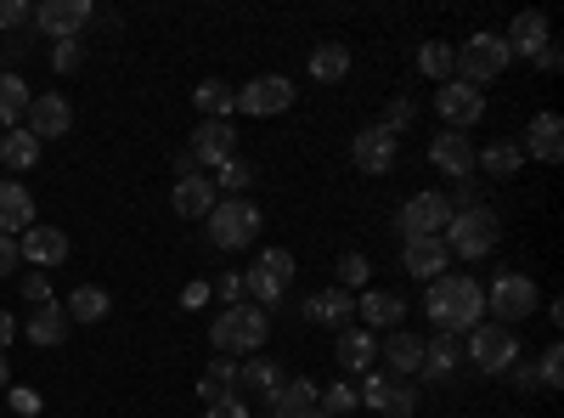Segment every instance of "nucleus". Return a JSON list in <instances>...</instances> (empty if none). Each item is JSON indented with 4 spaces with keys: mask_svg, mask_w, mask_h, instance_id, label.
<instances>
[{
    "mask_svg": "<svg viewBox=\"0 0 564 418\" xmlns=\"http://www.w3.org/2000/svg\"><path fill=\"white\" fill-rule=\"evenodd\" d=\"M502 238V226H497V210L475 204V210H452L446 232H441V244L452 249V260H486Z\"/></svg>",
    "mask_w": 564,
    "mask_h": 418,
    "instance_id": "3",
    "label": "nucleus"
},
{
    "mask_svg": "<svg viewBox=\"0 0 564 418\" xmlns=\"http://www.w3.org/2000/svg\"><path fill=\"white\" fill-rule=\"evenodd\" d=\"M79 63H85V40H79V34H74V40H52V68H57V74H74Z\"/></svg>",
    "mask_w": 564,
    "mask_h": 418,
    "instance_id": "43",
    "label": "nucleus"
},
{
    "mask_svg": "<svg viewBox=\"0 0 564 418\" xmlns=\"http://www.w3.org/2000/svg\"><path fill=\"white\" fill-rule=\"evenodd\" d=\"M29 130L40 136V142L68 136V130H74V103L63 97V90H40V97L29 103Z\"/></svg>",
    "mask_w": 564,
    "mask_h": 418,
    "instance_id": "17",
    "label": "nucleus"
},
{
    "mask_svg": "<svg viewBox=\"0 0 564 418\" xmlns=\"http://www.w3.org/2000/svg\"><path fill=\"white\" fill-rule=\"evenodd\" d=\"M294 79L289 74H254L249 85H238V114L249 119H276V114H289L294 108Z\"/></svg>",
    "mask_w": 564,
    "mask_h": 418,
    "instance_id": "7",
    "label": "nucleus"
},
{
    "mask_svg": "<svg viewBox=\"0 0 564 418\" xmlns=\"http://www.w3.org/2000/svg\"><path fill=\"white\" fill-rule=\"evenodd\" d=\"M305 418H327V412H322V407H311V412H305Z\"/></svg>",
    "mask_w": 564,
    "mask_h": 418,
    "instance_id": "57",
    "label": "nucleus"
},
{
    "mask_svg": "<svg viewBox=\"0 0 564 418\" xmlns=\"http://www.w3.org/2000/svg\"><path fill=\"white\" fill-rule=\"evenodd\" d=\"M282 385H289V374H282V362H271L265 351H254V362H238V396L271 401Z\"/></svg>",
    "mask_w": 564,
    "mask_h": 418,
    "instance_id": "21",
    "label": "nucleus"
},
{
    "mask_svg": "<svg viewBox=\"0 0 564 418\" xmlns=\"http://www.w3.org/2000/svg\"><path fill=\"white\" fill-rule=\"evenodd\" d=\"M231 390H238V362H231V356L209 362L204 379H198V396H204V401H220V396H231Z\"/></svg>",
    "mask_w": 564,
    "mask_h": 418,
    "instance_id": "38",
    "label": "nucleus"
},
{
    "mask_svg": "<svg viewBox=\"0 0 564 418\" xmlns=\"http://www.w3.org/2000/svg\"><path fill=\"white\" fill-rule=\"evenodd\" d=\"M305 317L322 322V329H350V317H356V300L350 289H322V294H305Z\"/></svg>",
    "mask_w": 564,
    "mask_h": 418,
    "instance_id": "24",
    "label": "nucleus"
},
{
    "mask_svg": "<svg viewBox=\"0 0 564 418\" xmlns=\"http://www.w3.org/2000/svg\"><path fill=\"white\" fill-rule=\"evenodd\" d=\"M379 356H384V374L390 379H406V374H417V367H423V340L406 334V329H390V340L379 345Z\"/></svg>",
    "mask_w": 564,
    "mask_h": 418,
    "instance_id": "25",
    "label": "nucleus"
},
{
    "mask_svg": "<svg viewBox=\"0 0 564 418\" xmlns=\"http://www.w3.org/2000/svg\"><path fill=\"white\" fill-rule=\"evenodd\" d=\"M23 266V255H18V238H0V277H12Z\"/></svg>",
    "mask_w": 564,
    "mask_h": 418,
    "instance_id": "53",
    "label": "nucleus"
},
{
    "mask_svg": "<svg viewBox=\"0 0 564 418\" xmlns=\"http://www.w3.org/2000/svg\"><path fill=\"white\" fill-rule=\"evenodd\" d=\"M339 367H345V379L350 374H372V362H379V340H372L367 329H339Z\"/></svg>",
    "mask_w": 564,
    "mask_h": 418,
    "instance_id": "28",
    "label": "nucleus"
},
{
    "mask_svg": "<svg viewBox=\"0 0 564 418\" xmlns=\"http://www.w3.org/2000/svg\"><path fill=\"white\" fill-rule=\"evenodd\" d=\"M23 300L40 311V306H57V294H52V277L45 271H23Z\"/></svg>",
    "mask_w": 564,
    "mask_h": 418,
    "instance_id": "45",
    "label": "nucleus"
},
{
    "mask_svg": "<svg viewBox=\"0 0 564 418\" xmlns=\"http://www.w3.org/2000/svg\"><path fill=\"white\" fill-rule=\"evenodd\" d=\"M361 407H372L379 418H412L417 412V390L406 379H390V374H367L361 385Z\"/></svg>",
    "mask_w": 564,
    "mask_h": 418,
    "instance_id": "12",
    "label": "nucleus"
},
{
    "mask_svg": "<svg viewBox=\"0 0 564 418\" xmlns=\"http://www.w3.org/2000/svg\"><path fill=\"white\" fill-rule=\"evenodd\" d=\"M435 114H441L446 130H463V136H468V130L486 119V90L468 85V79H446V85L435 90Z\"/></svg>",
    "mask_w": 564,
    "mask_h": 418,
    "instance_id": "9",
    "label": "nucleus"
},
{
    "mask_svg": "<svg viewBox=\"0 0 564 418\" xmlns=\"http://www.w3.org/2000/svg\"><path fill=\"white\" fill-rule=\"evenodd\" d=\"M531 367H536V385H542V390H558V385H564V345L553 340V345H547Z\"/></svg>",
    "mask_w": 564,
    "mask_h": 418,
    "instance_id": "41",
    "label": "nucleus"
},
{
    "mask_svg": "<svg viewBox=\"0 0 564 418\" xmlns=\"http://www.w3.org/2000/svg\"><path fill=\"white\" fill-rule=\"evenodd\" d=\"M316 407H322L327 418H345V412H356V407H361V390H356L350 379H339V385H327V390H322V401H316Z\"/></svg>",
    "mask_w": 564,
    "mask_h": 418,
    "instance_id": "40",
    "label": "nucleus"
},
{
    "mask_svg": "<svg viewBox=\"0 0 564 418\" xmlns=\"http://www.w3.org/2000/svg\"><path fill=\"white\" fill-rule=\"evenodd\" d=\"M12 390V362H7V351H0V396Z\"/></svg>",
    "mask_w": 564,
    "mask_h": 418,
    "instance_id": "56",
    "label": "nucleus"
},
{
    "mask_svg": "<svg viewBox=\"0 0 564 418\" xmlns=\"http://www.w3.org/2000/svg\"><path fill=\"white\" fill-rule=\"evenodd\" d=\"M457 362H463L457 334H435V340H423V367H417V374L435 379V385H446V379L457 374Z\"/></svg>",
    "mask_w": 564,
    "mask_h": 418,
    "instance_id": "27",
    "label": "nucleus"
},
{
    "mask_svg": "<svg viewBox=\"0 0 564 418\" xmlns=\"http://www.w3.org/2000/svg\"><path fill=\"white\" fill-rule=\"evenodd\" d=\"M423 311H430L435 334H475L486 322V289L468 271H441L435 283H423Z\"/></svg>",
    "mask_w": 564,
    "mask_h": 418,
    "instance_id": "1",
    "label": "nucleus"
},
{
    "mask_svg": "<svg viewBox=\"0 0 564 418\" xmlns=\"http://www.w3.org/2000/svg\"><path fill=\"white\" fill-rule=\"evenodd\" d=\"M68 329H74V322H68V311L63 306H40L34 317H29V345H40V351H57L63 340H68Z\"/></svg>",
    "mask_w": 564,
    "mask_h": 418,
    "instance_id": "31",
    "label": "nucleus"
},
{
    "mask_svg": "<svg viewBox=\"0 0 564 418\" xmlns=\"http://www.w3.org/2000/svg\"><path fill=\"white\" fill-rule=\"evenodd\" d=\"M34 226V193L23 181H0V238H23Z\"/></svg>",
    "mask_w": 564,
    "mask_h": 418,
    "instance_id": "22",
    "label": "nucleus"
},
{
    "mask_svg": "<svg viewBox=\"0 0 564 418\" xmlns=\"http://www.w3.org/2000/svg\"><path fill=\"white\" fill-rule=\"evenodd\" d=\"M204 418H249V396H238V390H231V396L209 401V407H204Z\"/></svg>",
    "mask_w": 564,
    "mask_h": 418,
    "instance_id": "47",
    "label": "nucleus"
},
{
    "mask_svg": "<svg viewBox=\"0 0 564 418\" xmlns=\"http://www.w3.org/2000/svg\"><path fill=\"white\" fill-rule=\"evenodd\" d=\"M186 153L198 159V170L231 164V159H238V125H231V119H204L193 130V142H186Z\"/></svg>",
    "mask_w": 564,
    "mask_h": 418,
    "instance_id": "13",
    "label": "nucleus"
},
{
    "mask_svg": "<svg viewBox=\"0 0 564 418\" xmlns=\"http://www.w3.org/2000/svg\"><path fill=\"white\" fill-rule=\"evenodd\" d=\"M520 153L536 159V164H558V159H564V119H558L553 108L531 114V125H525V136H520Z\"/></svg>",
    "mask_w": 564,
    "mask_h": 418,
    "instance_id": "14",
    "label": "nucleus"
},
{
    "mask_svg": "<svg viewBox=\"0 0 564 418\" xmlns=\"http://www.w3.org/2000/svg\"><path fill=\"white\" fill-rule=\"evenodd\" d=\"M508 63H513L508 40L491 34V29H480V34H468V40L457 45V74H452V79H468V85H480V90H486Z\"/></svg>",
    "mask_w": 564,
    "mask_h": 418,
    "instance_id": "4",
    "label": "nucleus"
},
{
    "mask_svg": "<svg viewBox=\"0 0 564 418\" xmlns=\"http://www.w3.org/2000/svg\"><path fill=\"white\" fill-rule=\"evenodd\" d=\"M215 294H220V306H243V271H226L215 283Z\"/></svg>",
    "mask_w": 564,
    "mask_h": 418,
    "instance_id": "49",
    "label": "nucleus"
},
{
    "mask_svg": "<svg viewBox=\"0 0 564 418\" xmlns=\"http://www.w3.org/2000/svg\"><path fill=\"white\" fill-rule=\"evenodd\" d=\"M334 271H339V289H367V277H372V266H367V255H356V249H345Z\"/></svg>",
    "mask_w": 564,
    "mask_h": 418,
    "instance_id": "42",
    "label": "nucleus"
},
{
    "mask_svg": "<svg viewBox=\"0 0 564 418\" xmlns=\"http://www.w3.org/2000/svg\"><path fill=\"white\" fill-rule=\"evenodd\" d=\"M508 379H513V390H536V367H531V362L520 356V362L508 367Z\"/></svg>",
    "mask_w": 564,
    "mask_h": 418,
    "instance_id": "52",
    "label": "nucleus"
},
{
    "mask_svg": "<svg viewBox=\"0 0 564 418\" xmlns=\"http://www.w3.org/2000/svg\"><path fill=\"white\" fill-rule=\"evenodd\" d=\"M412 119H417L412 97H390V108H384V119H379V125H384L390 136H406V130H412Z\"/></svg>",
    "mask_w": 564,
    "mask_h": 418,
    "instance_id": "44",
    "label": "nucleus"
},
{
    "mask_svg": "<svg viewBox=\"0 0 564 418\" xmlns=\"http://www.w3.org/2000/svg\"><path fill=\"white\" fill-rule=\"evenodd\" d=\"M502 40H508V52H513V57H536L542 45L553 40V29H547V12H520V18L508 23V34H502Z\"/></svg>",
    "mask_w": 564,
    "mask_h": 418,
    "instance_id": "26",
    "label": "nucleus"
},
{
    "mask_svg": "<svg viewBox=\"0 0 564 418\" xmlns=\"http://www.w3.org/2000/svg\"><path fill=\"white\" fill-rule=\"evenodd\" d=\"M305 68H311L316 85H339V79H350V45H345V40H322Z\"/></svg>",
    "mask_w": 564,
    "mask_h": 418,
    "instance_id": "29",
    "label": "nucleus"
},
{
    "mask_svg": "<svg viewBox=\"0 0 564 418\" xmlns=\"http://www.w3.org/2000/svg\"><path fill=\"white\" fill-rule=\"evenodd\" d=\"M395 159H401V136H390L384 125H361V130L350 136V164H356L361 175H390Z\"/></svg>",
    "mask_w": 564,
    "mask_h": 418,
    "instance_id": "10",
    "label": "nucleus"
},
{
    "mask_svg": "<svg viewBox=\"0 0 564 418\" xmlns=\"http://www.w3.org/2000/svg\"><path fill=\"white\" fill-rule=\"evenodd\" d=\"M531 63H536L542 74H558V68H564V52H558V40H547V45H542V52L531 57Z\"/></svg>",
    "mask_w": 564,
    "mask_h": 418,
    "instance_id": "51",
    "label": "nucleus"
},
{
    "mask_svg": "<svg viewBox=\"0 0 564 418\" xmlns=\"http://www.w3.org/2000/svg\"><path fill=\"white\" fill-rule=\"evenodd\" d=\"M417 74H423V79H435V85H446V79L457 74V45H446V40H423V45H417Z\"/></svg>",
    "mask_w": 564,
    "mask_h": 418,
    "instance_id": "35",
    "label": "nucleus"
},
{
    "mask_svg": "<svg viewBox=\"0 0 564 418\" xmlns=\"http://www.w3.org/2000/svg\"><path fill=\"white\" fill-rule=\"evenodd\" d=\"M316 401H322V390H316L311 379H289V385H282L265 407H271V418H305Z\"/></svg>",
    "mask_w": 564,
    "mask_h": 418,
    "instance_id": "33",
    "label": "nucleus"
},
{
    "mask_svg": "<svg viewBox=\"0 0 564 418\" xmlns=\"http://www.w3.org/2000/svg\"><path fill=\"white\" fill-rule=\"evenodd\" d=\"M486 306H491V317L502 322V329H513V322H525V317H536L542 294H536V283H531L525 271H502L497 283L486 289Z\"/></svg>",
    "mask_w": 564,
    "mask_h": 418,
    "instance_id": "6",
    "label": "nucleus"
},
{
    "mask_svg": "<svg viewBox=\"0 0 564 418\" xmlns=\"http://www.w3.org/2000/svg\"><path fill=\"white\" fill-rule=\"evenodd\" d=\"M40 148H45V142H40L29 125L7 130V136H0V170H18V175L34 170V164H40Z\"/></svg>",
    "mask_w": 564,
    "mask_h": 418,
    "instance_id": "30",
    "label": "nucleus"
},
{
    "mask_svg": "<svg viewBox=\"0 0 564 418\" xmlns=\"http://www.w3.org/2000/svg\"><path fill=\"white\" fill-rule=\"evenodd\" d=\"M446 221H452V204H446V193H412V199L401 204V215H395L401 238H441V232H446Z\"/></svg>",
    "mask_w": 564,
    "mask_h": 418,
    "instance_id": "11",
    "label": "nucleus"
},
{
    "mask_svg": "<svg viewBox=\"0 0 564 418\" xmlns=\"http://www.w3.org/2000/svg\"><path fill=\"white\" fill-rule=\"evenodd\" d=\"M520 164H525L520 142H491L486 153H475V170H486V175H497V181H508V175H520Z\"/></svg>",
    "mask_w": 564,
    "mask_h": 418,
    "instance_id": "37",
    "label": "nucleus"
},
{
    "mask_svg": "<svg viewBox=\"0 0 564 418\" xmlns=\"http://www.w3.org/2000/svg\"><path fill=\"white\" fill-rule=\"evenodd\" d=\"M18 255H23V266H34V271H45V266H63L68 260V232L63 226H29L23 238H18Z\"/></svg>",
    "mask_w": 564,
    "mask_h": 418,
    "instance_id": "16",
    "label": "nucleus"
},
{
    "mask_svg": "<svg viewBox=\"0 0 564 418\" xmlns=\"http://www.w3.org/2000/svg\"><path fill=\"white\" fill-rule=\"evenodd\" d=\"M90 18V0H40L34 7V29L52 34V40H74Z\"/></svg>",
    "mask_w": 564,
    "mask_h": 418,
    "instance_id": "18",
    "label": "nucleus"
},
{
    "mask_svg": "<svg viewBox=\"0 0 564 418\" xmlns=\"http://www.w3.org/2000/svg\"><path fill=\"white\" fill-rule=\"evenodd\" d=\"M356 317H361V329L367 334H390V329H401V317H406V300L401 294H390V289H361V300H356Z\"/></svg>",
    "mask_w": 564,
    "mask_h": 418,
    "instance_id": "20",
    "label": "nucleus"
},
{
    "mask_svg": "<svg viewBox=\"0 0 564 418\" xmlns=\"http://www.w3.org/2000/svg\"><path fill=\"white\" fill-rule=\"evenodd\" d=\"M186 175H204V170H198V159H193V153L181 148V153H175V181H186Z\"/></svg>",
    "mask_w": 564,
    "mask_h": 418,
    "instance_id": "54",
    "label": "nucleus"
},
{
    "mask_svg": "<svg viewBox=\"0 0 564 418\" xmlns=\"http://www.w3.org/2000/svg\"><path fill=\"white\" fill-rule=\"evenodd\" d=\"M29 18H34V7H29V0H0V34H18Z\"/></svg>",
    "mask_w": 564,
    "mask_h": 418,
    "instance_id": "46",
    "label": "nucleus"
},
{
    "mask_svg": "<svg viewBox=\"0 0 564 418\" xmlns=\"http://www.w3.org/2000/svg\"><path fill=\"white\" fill-rule=\"evenodd\" d=\"M29 103H34L29 79H23V74H7V68H0V125H7V130H18V125L29 119Z\"/></svg>",
    "mask_w": 564,
    "mask_h": 418,
    "instance_id": "32",
    "label": "nucleus"
},
{
    "mask_svg": "<svg viewBox=\"0 0 564 418\" xmlns=\"http://www.w3.org/2000/svg\"><path fill=\"white\" fill-rule=\"evenodd\" d=\"M401 266L417 277V283H435L441 271H452V249L441 238H406L401 244Z\"/></svg>",
    "mask_w": 564,
    "mask_h": 418,
    "instance_id": "19",
    "label": "nucleus"
},
{
    "mask_svg": "<svg viewBox=\"0 0 564 418\" xmlns=\"http://www.w3.org/2000/svg\"><path fill=\"white\" fill-rule=\"evenodd\" d=\"M18 340V322H12V311H0V351H7Z\"/></svg>",
    "mask_w": 564,
    "mask_h": 418,
    "instance_id": "55",
    "label": "nucleus"
},
{
    "mask_svg": "<svg viewBox=\"0 0 564 418\" xmlns=\"http://www.w3.org/2000/svg\"><path fill=\"white\" fill-rule=\"evenodd\" d=\"M215 193H226V199H243L249 187H254V164H243V159H231V164H220L215 175Z\"/></svg>",
    "mask_w": 564,
    "mask_h": 418,
    "instance_id": "39",
    "label": "nucleus"
},
{
    "mask_svg": "<svg viewBox=\"0 0 564 418\" xmlns=\"http://www.w3.org/2000/svg\"><path fill=\"white\" fill-rule=\"evenodd\" d=\"M265 334H271V317H265L254 300L220 306L215 322H209V345H215L220 356H254V351H265Z\"/></svg>",
    "mask_w": 564,
    "mask_h": 418,
    "instance_id": "2",
    "label": "nucleus"
},
{
    "mask_svg": "<svg viewBox=\"0 0 564 418\" xmlns=\"http://www.w3.org/2000/svg\"><path fill=\"white\" fill-rule=\"evenodd\" d=\"M260 204L254 199H215L209 210V244L215 249H249L260 238Z\"/></svg>",
    "mask_w": 564,
    "mask_h": 418,
    "instance_id": "5",
    "label": "nucleus"
},
{
    "mask_svg": "<svg viewBox=\"0 0 564 418\" xmlns=\"http://www.w3.org/2000/svg\"><path fill=\"white\" fill-rule=\"evenodd\" d=\"M468 362H475L480 374H508V367L520 362V334L502 329V322H480V329L468 334Z\"/></svg>",
    "mask_w": 564,
    "mask_h": 418,
    "instance_id": "8",
    "label": "nucleus"
},
{
    "mask_svg": "<svg viewBox=\"0 0 564 418\" xmlns=\"http://www.w3.org/2000/svg\"><path fill=\"white\" fill-rule=\"evenodd\" d=\"M193 103H198V114H204V119H231V114H238V85H226V79H204V85L193 90Z\"/></svg>",
    "mask_w": 564,
    "mask_h": 418,
    "instance_id": "36",
    "label": "nucleus"
},
{
    "mask_svg": "<svg viewBox=\"0 0 564 418\" xmlns=\"http://www.w3.org/2000/svg\"><path fill=\"white\" fill-rule=\"evenodd\" d=\"M170 210H175L181 221H209V210H215V181H209V175L175 181V187H170Z\"/></svg>",
    "mask_w": 564,
    "mask_h": 418,
    "instance_id": "23",
    "label": "nucleus"
},
{
    "mask_svg": "<svg viewBox=\"0 0 564 418\" xmlns=\"http://www.w3.org/2000/svg\"><path fill=\"white\" fill-rule=\"evenodd\" d=\"M475 142H468L463 130H441V136H430V164L441 170V175H452V181H468L475 175Z\"/></svg>",
    "mask_w": 564,
    "mask_h": 418,
    "instance_id": "15",
    "label": "nucleus"
},
{
    "mask_svg": "<svg viewBox=\"0 0 564 418\" xmlns=\"http://www.w3.org/2000/svg\"><path fill=\"white\" fill-rule=\"evenodd\" d=\"M7 401H12V412H23V418H40V407H45L40 390H18V385L7 390Z\"/></svg>",
    "mask_w": 564,
    "mask_h": 418,
    "instance_id": "50",
    "label": "nucleus"
},
{
    "mask_svg": "<svg viewBox=\"0 0 564 418\" xmlns=\"http://www.w3.org/2000/svg\"><path fill=\"white\" fill-rule=\"evenodd\" d=\"M63 311H68V322H102V317L113 311V294L97 289V283H79V289L63 300Z\"/></svg>",
    "mask_w": 564,
    "mask_h": 418,
    "instance_id": "34",
    "label": "nucleus"
},
{
    "mask_svg": "<svg viewBox=\"0 0 564 418\" xmlns=\"http://www.w3.org/2000/svg\"><path fill=\"white\" fill-rule=\"evenodd\" d=\"M23 57H29V40H23V34H7V40H0V63H7V74H18Z\"/></svg>",
    "mask_w": 564,
    "mask_h": 418,
    "instance_id": "48",
    "label": "nucleus"
}]
</instances>
